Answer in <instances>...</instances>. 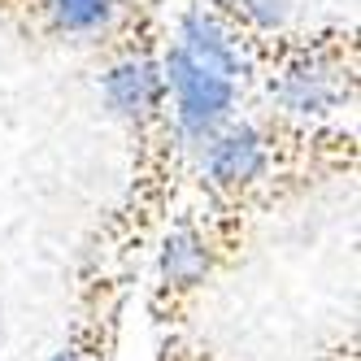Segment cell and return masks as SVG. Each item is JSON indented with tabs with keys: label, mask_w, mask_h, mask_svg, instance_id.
I'll return each instance as SVG.
<instances>
[{
	"label": "cell",
	"mask_w": 361,
	"mask_h": 361,
	"mask_svg": "<svg viewBox=\"0 0 361 361\" xmlns=\"http://www.w3.org/2000/svg\"><path fill=\"white\" fill-rule=\"evenodd\" d=\"M244 61L235 39L214 13L188 9L174 31V44L161 61V83L174 109V131L188 148H200L214 131L235 118Z\"/></svg>",
	"instance_id": "cell-1"
},
{
	"label": "cell",
	"mask_w": 361,
	"mask_h": 361,
	"mask_svg": "<svg viewBox=\"0 0 361 361\" xmlns=\"http://www.w3.org/2000/svg\"><path fill=\"white\" fill-rule=\"evenodd\" d=\"M270 100L283 114H300V118H318L335 114L353 96V79L340 57L322 53V48H300V53L279 70V79L270 74Z\"/></svg>",
	"instance_id": "cell-2"
},
{
	"label": "cell",
	"mask_w": 361,
	"mask_h": 361,
	"mask_svg": "<svg viewBox=\"0 0 361 361\" xmlns=\"http://www.w3.org/2000/svg\"><path fill=\"white\" fill-rule=\"evenodd\" d=\"M196 152H200V166H204L209 188L222 192V196H235V192L252 188L257 178L266 174V166H270L266 131L252 126V122H235V118H231L222 131H214Z\"/></svg>",
	"instance_id": "cell-3"
},
{
	"label": "cell",
	"mask_w": 361,
	"mask_h": 361,
	"mask_svg": "<svg viewBox=\"0 0 361 361\" xmlns=\"http://www.w3.org/2000/svg\"><path fill=\"white\" fill-rule=\"evenodd\" d=\"M100 96H105V109L126 122V126H144L152 114L161 109L166 100V83H161V66L152 57H122L100 74Z\"/></svg>",
	"instance_id": "cell-4"
},
{
	"label": "cell",
	"mask_w": 361,
	"mask_h": 361,
	"mask_svg": "<svg viewBox=\"0 0 361 361\" xmlns=\"http://www.w3.org/2000/svg\"><path fill=\"white\" fill-rule=\"evenodd\" d=\"M157 274L170 292H192L209 274V244L192 222L170 226V235L161 240V257H157Z\"/></svg>",
	"instance_id": "cell-5"
},
{
	"label": "cell",
	"mask_w": 361,
	"mask_h": 361,
	"mask_svg": "<svg viewBox=\"0 0 361 361\" xmlns=\"http://www.w3.org/2000/svg\"><path fill=\"white\" fill-rule=\"evenodd\" d=\"M118 5L122 0H44L53 31L70 39H96L118 18Z\"/></svg>",
	"instance_id": "cell-6"
},
{
	"label": "cell",
	"mask_w": 361,
	"mask_h": 361,
	"mask_svg": "<svg viewBox=\"0 0 361 361\" xmlns=\"http://www.w3.org/2000/svg\"><path fill=\"white\" fill-rule=\"evenodd\" d=\"M235 9L257 31H279L283 22H288V13H292V0H235Z\"/></svg>",
	"instance_id": "cell-7"
}]
</instances>
